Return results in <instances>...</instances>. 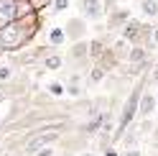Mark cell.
<instances>
[{"instance_id":"cell-14","label":"cell","mask_w":158,"mask_h":156,"mask_svg":"<svg viewBox=\"0 0 158 156\" xmlns=\"http://www.w3.org/2000/svg\"><path fill=\"white\" fill-rule=\"evenodd\" d=\"M107 80V72L102 69V67H97V64H92L89 69H87V77H84V84L87 87H92V84H102Z\"/></svg>"},{"instance_id":"cell-18","label":"cell","mask_w":158,"mask_h":156,"mask_svg":"<svg viewBox=\"0 0 158 156\" xmlns=\"http://www.w3.org/2000/svg\"><path fill=\"white\" fill-rule=\"evenodd\" d=\"M46 92L51 95L54 100H59V97H64V95H66V87H64V82H48Z\"/></svg>"},{"instance_id":"cell-28","label":"cell","mask_w":158,"mask_h":156,"mask_svg":"<svg viewBox=\"0 0 158 156\" xmlns=\"http://www.w3.org/2000/svg\"><path fill=\"white\" fill-rule=\"evenodd\" d=\"M151 38H153V46H158V26H153V36Z\"/></svg>"},{"instance_id":"cell-33","label":"cell","mask_w":158,"mask_h":156,"mask_svg":"<svg viewBox=\"0 0 158 156\" xmlns=\"http://www.w3.org/2000/svg\"><path fill=\"white\" fill-rule=\"evenodd\" d=\"M0 143H3V136H0Z\"/></svg>"},{"instance_id":"cell-21","label":"cell","mask_w":158,"mask_h":156,"mask_svg":"<svg viewBox=\"0 0 158 156\" xmlns=\"http://www.w3.org/2000/svg\"><path fill=\"white\" fill-rule=\"evenodd\" d=\"M117 8H120V5H117V0H105V3H102V11H105V18H107V15H112V13L117 11Z\"/></svg>"},{"instance_id":"cell-32","label":"cell","mask_w":158,"mask_h":156,"mask_svg":"<svg viewBox=\"0 0 158 156\" xmlns=\"http://www.w3.org/2000/svg\"><path fill=\"white\" fill-rule=\"evenodd\" d=\"M3 120H5V118H3V115H0V125H3Z\"/></svg>"},{"instance_id":"cell-34","label":"cell","mask_w":158,"mask_h":156,"mask_svg":"<svg viewBox=\"0 0 158 156\" xmlns=\"http://www.w3.org/2000/svg\"><path fill=\"white\" fill-rule=\"evenodd\" d=\"M156 26H158V23H156Z\"/></svg>"},{"instance_id":"cell-10","label":"cell","mask_w":158,"mask_h":156,"mask_svg":"<svg viewBox=\"0 0 158 156\" xmlns=\"http://www.w3.org/2000/svg\"><path fill=\"white\" fill-rule=\"evenodd\" d=\"M125 64H133V67H143V64H153L151 62V51L145 46H130V54H127V62Z\"/></svg>"},{"instance_id":"cell-6","label":"cell","mask_w":158,"mask_h":156,"mask_svg":"<svg viewBox=\"0 0 158 156\" xmlns=\"http://www.w3.org/2000/svg\"><path fill=\"white\" fill-rule=\"evenodd\" d=\"M77 8L82 13L84 21H102L105 18V11H102V0H77Z\"/></svg>"},{"instance_id":"cell-7","label":"cell","mask_w":158,"mask_h":156,"mask_svg":"<svg viewBox=\"0 0 158 156\" xmlns=\"http://www.w3.org/2000/svg\"><path fill=\"white\" fill-rule=\"evenodd\" d=\"M59 143H61L66 151H72V154H74V151H82L84 146L89 143V136H87V133H82L79 128H72V131H69V133H66Z\"/></svg>"},{"instance_id":"cell-29","label":"cell","mask_w":158,"mask_h":156,"mask_svg":"<svg viewBox=\"0 0 158 156\" xmlns=\"http://www.w3.org/2000/svg\"><path fill=\"white\" fill-rule=\"evenodd\" d=\"M82 156H97L94 151H82Z\"/></svg>"},{"instance_id":"cell-19","label":"cell","mask_w":158,"mask_h":156,"mask_svg":"<svg viewBox=\"0 0 158 156\" xmlns=\"http://www.w3.org/2000/svg\"><path fill=\"white\" fill-rule=\"evenodd\" d=\"M28 5H31V11H33V13H41V15H44L46 8H51V5H54V0H28Z\"/></svg>"},{"instance_id":"cell-5","label":"cell","mask_w":158,"mask_h":156,"mask_svg":"<svg viewBox=\"0 0 158 156\" xmlns=\"http://www.w3.org/2000/svg\"><path fill=\"white\" fill-rule=\"evenodd\" d=\"M64 33H66V38H69L72 44H77V41H87L89 23H87L82 15H79V18H69V21L64 23Z\"/></svg>"},{"instance_id":"cell-13","label":"cell","mask_w":158,"mask_h":156,"mask_svg":"<svg viewBox=\"0 0 158 156\" xmlns=\"http://www.w3.org/2000/svg\"><path fill=\"white\" fill-rule=\"evenodd\" d=\"M107 46H110V41H107L105 36H97V38H89V59H92V64L100 59V56L107 51Z\"/></svg>"},{"instance_id":"cell-26","label":"cell","mask_w":158,"mask_h":156,"mask_svg":"<svg viewBox=\"0 0 158 156\" xmlns=\"http://www.w3.org/2000/svg\"><path fill=\"white\" fill-rule=\"evenodd\" d=\"M151 82L158 84V67H153V69H151Z\"/></svg>"},{"instance_id":"cell-2","label":"cell","mask_w":158,"mask_h":156,"mask_svg":"<svg viewBox=\"0 0 158 156\" xmlns=\"http://www.w3.org/2000/svg\"><path fill=\"white\" fill-rule=\"evenodd\" d=\"M28 13H33L28 0H0V31L5 26H10L15 18L28 15Z\"/></svg>"},{"instance_id":"cell-1","label":"cell","mask_w":158,"mask_h":156,"mask_svg":"<svg viewBox=\"0 0 158 156\" xmlns=\"http://www.w3.org/2000/svg\"><path fill=\"white\" fill-rule=\"evenodd\" d=\"M44 26L41 13H28L15 18L10 26H5L0 31V54H21L33 44V38L38 36Z\"/></svg>"},{"instance_id":"cell-25","label":"cell","mask_w":158,"mask_h":156,"mask_svg":"<svg viewBox=\"0 0 158 156\" xmlns=\"http://www.w3.org/2000/svg\"><path fill=\"white\" fill-rule=\"evenodd\" d=\"M123 156H143V154H140V149H125Z\"/></svg>"},{"instance_id":"cell-4","label":"cell","mask_w":158,"mask_h":156,"mask_svg":"<svg viewBox=\"0 0 158 156\" xmlns=\"http://www.w3.org/2000/svg\"><path fill=\"white\" fill-rule=\"evenodd\" d=\"M66 59L74 64V72L89 69V67H92V59H89V38H87V41L72 44V49H69V54H66Z\"/></svg>"},{"instance_id":"cell-12","label":"cell","mask_w":158,"mask_h":156,"mask_svg":"<svg viewBox=\"0 0 158 156\" xmlns=\"http://www.w3.org/2000/svg\"><path fill=\"white\" fill-rule=\"evenodd\" d=\"M94 64H97V67H102L107 74H112L115 69H120V67H123V64H120V59H117V56L112 54V49H110V46H107V51H105V54H102Z\"/></svg>"},{"instance_id":"cell-22","label":"cell","mask_w":158,"mask_h":156,"mask_svg":"<svg viewBox=\"0 0 158 156\" xmlns=\"http://www.w3.org/2000/svg\"><path fill=\"white\" fill-rule=\"evenodd\" d=\"M69 5H72V0H54V5H51V8H54V13H64Z\"/></svg>"},{"instance_id":"cell-16","label":"cell","mask_w":158,"mask_h":156,"mask_svg":"<svg viewBox=\"0 0 158 156\" xmlns=\"http://www.w3.org/2000/svg\"><path fill=\"white\" fill-rule=\"evenodd\" d=\"M66 41V33H64V26H54L51 31H48V46H54V49H59Z\"/></svg>"},{"instance_id":"cell-17","label":"cell","mask_w":158,"mask_h":156,"mask_svg":"<svg viewBox=\"0 0 158 156\" xmlns=\"http://www.w3.org/2000/svg\"><path fill=\"white\" fill-rule=\"evenodd\" d=\"M140 11L145 18H158V0H140Z\"/></svg>"},{"instance_id":"cell-31","label":"cell","mask_w":158,"mask_h":156,"mask_svg":"<svg viewBox=\"0 0 158 156\" xmlns=\"http://www.w3.org/2000/svg\"><path fill=\"white\" fill-rule=\"evenodd\" d=\"M3 156H23V154H3Z\"/></svg>"},{"instance_id":"cell-24","label":"cell","mask_w":158,"mask_h":156,"mask_svg":"<svg viewBox=\"0 0 158 156\" xmlns=\"http://www.w3.org/2000/svg\"><path fill=\"white\" fill-rule=\"evenodd\" d=\"M36 156H56V154H54V146H48V149H41Z\"/></svg>"},{"instance_id":"cell-23","label":"cell","mask_w":158,"mask_h":156,"mask_svg":"<svg viewBox=\"0 0 158 156\" xmlns=\"http://www.w3.org/2000/svg\"><path fill=\"white\" fill-rule=\"evenodd\" d=\"M102 156H123V151H117L115 146H110V149H105V151H102Z\"/></svg>"},{"instance_id":"cell-8","label":"cell","mask_w":158,"mask_h":156,"mask_svg":"<svg viewBox=\"0 0 158 156\" xmlns=\"http://www.w3.org/2000/svg\"><path fill=\"white\" fill-rule=\"evenodd\" d=\"M143 21H135V18H130V21H127L125 23V28H123V36L120 38H125V41L127 44H130V46H140V36H143Z\"/></svg>"},{"instance_id":"cell-15","label":"cell","mask_w":158,"mask_h":156,"mask_svg":"<svg viewBox=\"0 0 158 156\" xmlns=\"http://www.w3.org/2000/svg\"><path fill=\"white\" fill-rule=\"evenodd\" d=\"M41 67H44L46 72H59V69L64 67V56H61V54H56V49H54V51L48 54V56H44Z\"/></svg>"},{"instance_id":"cell-27","label":"cell","mask_w":158,"mask_h":156,"mask_svg":"<svg viewBox=\"0 0 158 156\" xmlns=\"http://www.w3.org/2000/svg\"><path fill=\"white\" fill-rule=\"evenodd\" d=\"M151 143L158 149V128H153V133H151Z\"/></svg>"},{"instance_id":"cell-3","label":"cell","mask_w":158,"mask_h":156,"mask_svg":"<svg viewBox=\"0 0 158 156\" xmlns=\"http://www.w3.org/2000/svg\"><path fill=\"white\" fill-rule=\"evenodd\" d=\"M31 80H28V72H15V77L10 82L0 84V92H3L5 97H10V100H18V97H26L31 95Z\"/></svg>"},{"instance_id":"cell-11","label":"cell","mask_w":158,"mask_h":156,"mask_svg":"<svg viewBox=\"0 0 158 156\" xmlns=\"http://www.w3.org/2000/svg\"><path fill=\"white\" fill-rule=\"evenodd\" d=\"M156 105H158L156 95L145 90V92H143V97H140V108H138V118H140V120H148V118H151V115H153Z\"/></svg>"},{"instance_id":"cell-20","label":"cell","mask_w":158,"mask_h":156,"mask_svg":"<svg viewBox=\"0 0 158 156\" xmlns=\"http://www.w3.org/2000/svg\"><path fill=\"white\" fill-rule=\"evenodd\" d=\"M15 77V69L10 64H0V84H5V82H10Z\"/></svg>"},{"instance_id":"cell-9","label":"cell","mask_w":158,"mask_h":156,"mask_svg":"<svg viewBox=\"0 0 158 156\" xmlns=\"http://www.w3.org/2000/svg\"><path fill=\"white\" fill-rule=\"evenodd\" d=\"M130 18H133V13L127 11V8H117L112 15H107V18H105V28H107L110 33H112V31H123L125 23L130 21Z\"/></svg>"},{"instance_id":"cell-30","label":"cell","mask_w":158,"mask_h":156,"mask_svg":"<svg viewBox=\"0 0 158 156\" xmlns=\"http://www.w3.org/2000/svg\"><path fill=\"white\" fill-rule=\"evenodd\" d=\"M5 100H8V97H5V95H3V92H0V102H5Z\"/></svg>"}]
</instances>
